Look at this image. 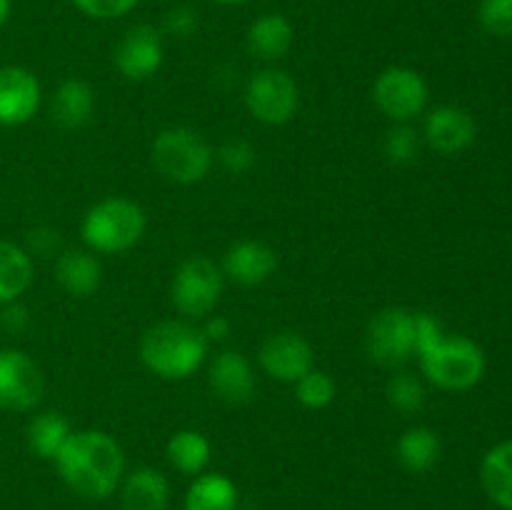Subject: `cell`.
<instances>
[{
  "label": "cell",
  "mask_w": 512,
  "mask_h": 510,
  "mask_svg": "<svg viewBox=\"0 0 512 510\" xmlns=\"http://www.w3.org/2000/svg\"><path fill=\"white\" fill-rule=\"evenodd\" d=\"M60 478L70 490L90 500H103L115 493L125 470V455L115 438L100 430L70 433L55 455Z\"/></svg>",
  "instance_id": "6da1fadb"
},
{
  "label": "cell",
  "mask_w": 512,
  "mask_h": 510,
  "mask_svg": "<svg viewBox=\"0 0 512 510\" xmlns=\"http://www.w3.org/2000/svg\"><path fill=\"white\" fill-rule=\"evenodd\" d=\"M415 328V355L430 383L443 390H468L480 383L485 373V355L475 340L465 335H443V328L430 313H415Z\"/></svg>",
  "instance_id": "7a4b0ae2"
},
{
  "label": "cell",
  "mask_w": 512,
  "mask_h": 510,
  "mask_svg": "<svg viewBox=\"0 0 512 510\" xmlns=\"http://www.w3.org/2000/svg\"><path fill=\"white\" fill-rule=\"evenodd\" d=\"M208 355V338L200 328L180 320H163L145 330L140 360L150 373L165 380L190 378Z\"/></svg>",
  "instance_id": "3957f363"
},
{
  "label": "cell",
  "mask_w": 512,
  "mask_h": 510,
  "mask_svg": "<svg viewBox=\"0 0 512 510\" xmlns=\"http://www.w3.org/2000/svg\"><path fill=\"white\" fill-rule=\"evenodd\" d=\"M83 240L98 253H123L145 233V213L130 198H105L83 218Z\"/></svg>",
  "instance_id": "277c9868"
},
{
  "label": "cell",
  "mask_w": 512,
  "mask_h": 510,
  "mask_svg": "<svg viewBox=\"0 0 512 510\" xmlns=\"http://www.w3.org/2000/svg\"><path fill=\"white\" fill-rule=\"evenodd\" d=\"M153 163L163 178L180 185H193L208 175L213 153L195 130L168 128L155 138Z\"/></svg>",
  "instance_id": "5b68a950"
},
{
  "label": "cell",
  "mask_w": 512,
  "mask_h": 510,
  "mask_svg": "<svg viewBox=\"0 0 512 510\" xmlns=\"http://www.w3.org/2000/svg\"><path fill=\"white\" fill-rule=\"evenodd\" d=\"M365 350L370 360L383 368L405 365L418 350L415 313L405 308H385L370 320L365 333Z\"/></svg>",
  "instance_id": "8992f818"
},
{
  "label": "cell",
  "mask_w": 512,
  "mask_h": 510,
  "mask_svg": "<svg viewBox=\"0 0 512 510\" xmlns=\"http://www.w3.org/2000/svg\"><path fill=\"white\" fill-rule=\"evenodd\" d=\"M220 293H223V273L205 255H193L175 270L170 295L175 308L183 315L205 318L215 310Z\"/></svg>",
  "instance_id": "52a82bcc"
},
{
  "label": "cell",
  "mask_w": 512,
  "mask_h": 510,
  "mask_svg": "<svg viewBox=\"0 0 512 510\" xmlns=\"http://www.w3.org/2000/svg\"><path fill=\"white\" fill-rule=\"evenodd\" d=\"M300 93L295 80L285 70L263 68L248 80L245 105L255 120L268 125H283L295 115Z\"/></svg>",
  "instance_id": "ba28073f"
},
{
  "label": "cell",
  "mask_w": 512,
  "mask_h": 510,
  "mask_svg": "<svg viewBox=\"0 0 512 510\" xmlns=\"http://www.w3.org/2000/svg\"><path fill=\"white\" fill-rule=\"evenodd\" d=\"M375 105L395 123H410L428 103V85L423 75L410 68H388L373 85Z\"/></svg>",
  "instance_id": "9c48e42d"
},
{
  "label": "cell",
  "mask_w": 512,
  "mask_h": 510,
  "mask_svg": "<svg viewBox=\"0 0 512 510\" xmlns=\"http://www.w3.org/2000/svg\"><path fill=\"white\" fill-rule=\"evenodd\" d=\"M45 380L33 358L20 350H0V408L28 413L43 400Z\"/></svg>",
  "instance_id": "30bf717a"
},
{
  "label": "cell",
  "mask_w": 512,
  "mask_h": 510,
  "mask_svg": "<svg viewBox=\"0 0 512 510\" xmlns=\"http://www.w3.org/2000/svg\"><path fill=\"white\" fill-rule=\"evenodd\" d=\"M113 60L128 80H148L163 63V38L153 25H133L115 45Z\"/></svg>",
  "instance_id": "8fae6325"
},
{
  "label": "cell",
  "mask_w": 512,
  "mask_h": 510,
  "mask_svg": "<svg viewBox=\"0 0 512 510\" xmlns=\"http://www.w3.org/2000/svg\"><path fill=\"white\" fill-rule=\"evenodd\" d=\"M260 365L268 375L283 383H298L313 370V348L298 333H275L260 345Z\"/></svg>",
  "instance_id": "7c38bea8"
},
{
  "label": "cell",
  "mask_w": 512,
  "mask_h": 510,
  "mask_svg": "<svg viewBox=\"0 0 512 510\" xmlns=\"http://www.w3.org/2000/svg\"><path fill=\"white\" fill-rule=\"evenodd\" d=\"M40 105V83L20 65L0 68V125H23Z\"/></svg>",
  "instance_id": "4fadbf2b"
},
{
  "label": "cell",
  "mask_w": 512,
  "mask_h": 510,
  "mask_svg": "<svg viewBox=\"0 0 512 510\" xmlns=\"http://www.w3.org/2000/svg\"><path fill=\"white\" fill-rule=\"evenodd\" d=\"M210 388L228 405H245L253 400L255 378L248 358L238 350H223L210 365Z\"/></svg>",
  "instance_id": "5bb4252c"
},
{
  "label": "cell",
  "mask_w": 512,
  "mask_h": 510,
  "mask_svg": "<svg viewBox=\"0 0 512 510\" xmlns=\"http://www.w3.org/2000/svg\"><path fill=\"white\" fill-rule=\"evenodd\" d=\"M425 140L443 155H455L475 140V120L455 105H440L425 120Z\"/></svg>",
  "instance_id": "9a60e30c"
},
{
  "label": "cell",
  "mask_w": 512,
  "mask_h": 510,
  "mask_svg": "<svg viewBox=\"0 0 512 510\" xmlns=\"http://www.w3.org/2000/svg\"><path fill=\"white\" fill-rule=\"evenodd\" d=\"M225 275L240 285H260L278 268V255L270 245L260 240H243L235 243L225 255Z\"/></svg>",
  "instance_id": "2e32d148"
},
{
  "label": "cell",
  "mask_w": 512,
  "mask_h": 510,
  "mask_svg": "<svg viewBox=\"0 0 512 510\" xmlns=\"http://www.w3.org/2000/svg\"><path fill=\"white\" fill-rule=\"evenodd\" d=\"M293 25L285 15L268 13L253 20L248 30V48L260 60H280L293 45Z\"/></svg>",
  "instance_id": "e0dca14e"
},
{
  "label": "cell",
  "mask_w": 512,
  "mask_h": 510,
  "mask_svg": "<svg viewBox=\"0 0 512 510\" xmlns=\"http://www.w3.org/2000/svg\"><path fill=\"white\" fill-rule=\"evenodd\" d=\"M55 278H58L60 288L65 293L75 295V298H88L100 288L103 280V268H100L98 258L83 250H73V253H63L55 263Z\"/></svg>",
  "instance_id": "ac0fdd59"
},
{
  "label": "cell",
  "mask_w": 512,
  "mask_h": 510,
  "mask_svg": "<svg viewBox=\"0 0 512 510\" xmlns=\"http://www.w3.org/2000/svg\"><path fill=\"white\" fill-rule=\"evenodd\" d=\"M168 480L155 468H138L123 485V510H165L168 508Z\"/></svg>",
  "instance_id": "d6986e66"
},
{
  "label": "cell",
  "mask_w": 512,
  "mask_h": 510,
  "mask_svg": "<svg viewBox=\"0 0 512 510\" xmlns=\"http://www.w3.org/2000/svg\"><path fill=\"white\" fill-rule=\"evenodd\" d=\"M480 483L500 508L512 510V440L495 445L480 465Z\"/></svg>",
  "instance_id": "ffe728a7"
},
{
  "label": "cell",
  "mask_w": 512,
  "mask_h": 510,
  "mask_svg": "<svg viewBox=\"0 0 512 510\" xmlns=\"http://www.w3.org/2000/svg\"><path fill=\"white\" fill-rule=\"evenodd\" d=\"M95 108L93 88L83 80H65L55 90L53 98V120L60 128H80L90 120Z\"/></svg>",
  "instance_id": "44dd1931"
},
{
  "label": "cell",
  "mask_w": 512,
  "mask_h": 510,
  "mask_svg": "<svg viewBox=\"0 0 512 510\" xmlns=\"http://www.w3.org/2000/svg\"><path fill=\"white\" fill-rule=\"evenodd\" d=\"M33 283V260L15 243L0 240V305L15 303Z\"/></svg>",
  "instance_id": "7402d4cb"
},
{
  "label": "cell",
  "mask_w": 512,
  "mask_h": 510,
  "mask_svg": "<svg viewBox=\"0 0 512 510\" xmlns=\"http://www.w3.org/2000/svg\"><path fill=\"white\" fill-rule=\"evenodd\" d=\"M238 490L233 480L220 473L200 475L185 495V510H235Z\"/></svg>",
  "instance_id": "603a6c76"
},
{
  "label": "cell",
  "mask_w": 512,
  "mask_h": 510,
  "mask_svg": "<svg viewBox=\"0 0 512 510\" xmlns=\"http://www.w3.org/2000/svg\"><path fill=\"white\" fill-rule=\"evenodd\" d=\"M440 438L430 428H410L398 440V460L413 473H425L440 460Z\"/></svg>",
  "instance_id": "cb8c5ba5"
},
{
  "label": "cell",
  "mask_w": 512,
  "mask_h": 510,
  "mask_svg": "<svg viewBox=\"0 0 512 510\" xmlns=\"http://www.w3.org/2000/svg\"><path fill=\"white\" fill-rule=\"evenodd\" d=\"M70 423L68 418H63L55 410L48 413H40L30 420L28 425V445L38 458L43 460H55V455L60 453V448L65 445V440L70 438Z\"/></svg>",
  "instance_id": "d4e9b609"
},
{
  "label": "cell",
  "mask_w": 512,
  "mask_h": 510,
  "mask_svg": "<svg viewBox=\"0 0 512 510\" xmlns=\"http://www.w3.org/2000/svg\"><path fill=\"white\" fill-rule=\"evenodd\" d=\"M168 460L185 475H198L210 460V443L198 430H180L168 443Z\"/></svg>",
  "instance_id": "484cf974"
},
{
  "label": "cell",
  "mask_w": 512,
  "mask_h": 510,
  "mask_svg": "<svg viewBox=\"0 0 512 510\" xmlns=\"http://www.w3.org/2000/svg\"><path fill=\"white\" fill-rule=\"evenodd\" d=\"M390 405L398 408L400 413H415V410L423 408L425 403V390L423 383L415 378L413 373H395L388 380V388H385Z\"/></svg>",
  "instance_id": "4316f807"
},
{
  "label": "cell",
  "mask_w": 512,
  "mask_h": 510,
  "mask_svg": "<svg viewBox=\"0 0 512 510\" xmlns=\"http://www.w3.org/2000/svg\"><path fill=\"white\" fill-rule=\"evenodd\" d=\"M295 395H298V400L305 408H325V405L333 403L335 383L328 373H323V370H310V373H305L303 378L295 383Z\"/></svg>",
  "instance_id": "83f0119b"
},
{
  "label": "cell",
  "mask_w": 512,
  "mask_h": 510,
  "mask_svg": "<svg viewBox=\"0 0 512 510\" xmlns=\"http://www.w3.org/2000/svg\"><path fill=\"white\" fill-rule=\"evenodd\" d=\"M385 155H388L390 163L395 165H408L418 158L420 153V138L408 123L398 125V128L388 130L385 135V143H383Z\"/></svg>",
  "instance_id": "f1b7e54d"
},
{
  "label": "cell",
  "mask_w": 512,
  "mask_h": 510,
  "mask_svg": "<svg viewBox=\"0 0 512 510\" xmlns=\"http://www.w3.org/2000/svg\"><path fill=\"white\" fill-rule=\"evenodd\" d=\"M478 20L495 38H512V0H480Z\"/></svg>",
  "instance_id": "f546056e"
},
{
  "label": "cell",
  "mask_w": 512,
  "mask_h": 510,
  "mask_svg": "<svg viewBox=\"0 0 512 510\" xmlns=\"http://www.w3.org/2000/svg\"><path fill=\"white\" fill-rule=\"evenodd\" d=\"M218 158L228 173H248L255 165V150L248 140H228V143L220 148Z\"/></svg>",
  "instance_id": "4dcf8cb0"
},
{
  "label": "cell",
  "mask_w": 512,
  "mask_h": 510,
  "mask_svg": "<svg viewBox=\"0 0 512 510\" xmlns=\"http://www.w3.org/2000/svg\"><path fill=\"white\" fill-rule=\"evenodd\" d=\"M78 10H83L85 15L98 20H113L120 15L130 13L140 0H70Z\"/></svg>",
  "instance_id": "1f68e13d"
},
{
  "label": "cell",
  "mask_w": 512,
  "mask_h": 510,
  "mask_svg": "<svg viewBox=\"0 0 512 510\" xmlns=\"http://www.w3.org/2000/svg\"><path fill=\"white\" fill-rule=\"evenodd\" d=\"M165 30L170 35H178V38H188L198 30V13L188 5H178L165 15Z\"/></svg>",
  "instance_id": "d6a6232c"
},
{
  "label": "cell",
  "mask_w": 512,
  "mask_h": 510,
  "mask_svg": "<svg viewBox=\"0 0 512 510\" xmlns=\"http://www.w3.org/2000/svg\"><path fill=\"white\" fill-rule=\"evenodd\" d=\"M28 243H30V248H33V253L53 255L55 248L60 245V238H58V233H55V230L38 228V230H33V233L28 235Z\"/></svg>",
  "instance_id": "836d02e7"
},
{
  "label": "cell",
  "mask_w": 512,
  "mask_h": 510,
  "mask_svg": "<svg viewBox=\"0 0 512 510\" xmlns=\"http://www.w3.org/2000/svg\"><path fill=\"white\" fill-rule=\"evenodd\" d=\"M3 325L8 330H23L28 325V313H25L23 305L8 303V308L3 310Z\"/></svg>",
  "instance_id": "e575fe53"
},
{
  "label": "cell",
  "mask_w": 512,
  "mask_h": 510,
  "mask_svg": "<svg viewBox=\"0 0 512 510\" xmlns=\"http://www.w3.org/2000/svg\"><path fill=\"white\" fill-rule=\"evenodd\" d=\"M203 333H205V338H208V340L228 338V333H230L228 318H223V315H210V320L205 323Z\"/></svg>",
  "instance_id": "d590c367"
},
{
  "label": "cell",
  "mask_w": 512,
  "mask_h": 510,
  "mask_svg": "<svg viewBox=\"0 0 512 510\" xmlns=\"http://www.w3.org/2000/svg\"><path fill=\"white\" fill-rule=\"evenodd\" d=\"M8 15H10V0H0V28L5 25Z\"/></svg>",
  "instance_id": "8d00e7d4"
},
{
  "label": "cell",
  "mask_w": 512,
  "mask_h": 510,
  "mask_svg": "<svg viewBox=\"0 0 512 510\" xmlns=\"http://www.w3.org/2000/svg\"><path fill=\"white\" fill-rule=\"evenodd\" d=\"M218 5H240V3H248V0H213Z\"/></svg>",
  "instance_id": "74e56055"
}]
</instances>
